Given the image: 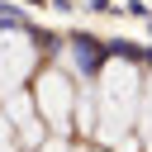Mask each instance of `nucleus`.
Segmentation results:
<instances>
[{"label":"nucleus","mask_w":152,"mask_h":152,"mask_svg":"<svg viewBox=\"0 0 152 152\" xmlns=\"http://www.w3.org/2000/svg\"><path fill=\"white\" fill-rule=\"evenodd\" d=\"M138 100H142V76L133 62L114 57L104 62L100 71V86H95V104H100V119H95V133L104 142H119L138 128Z\"/></svg>","instance_id":"1"},{"label":"nucleus","mask_w":152,"mask_h":152,"mask_svg":"<svg viewBox=\"0 0 152 152\" xmlns=\"http://www.w3.org/2000/svg\"><path fill=\"white\" fill-rule=\"evenodd\" d=\"M33 104H38V114L52 124V133L62 138V133L71 128V114H76V90H71V81H66L62 71H43L38 86H33Z\"/></svg>","instance_id":"2"},{"label":"nucleus","mask_w":152,"mask_h":152,"mask_svg":"<svg viewBox=\"0 0 152 152\" xmlns=\"http://www.w3.org/2000/svg\"><path fill=\"white\" fill-rule=\"evenodd\" d=\"M33 62H38L33 38L19 33V28H0V90H5V95H14V90L28 81Z\"/></svg>","instance_id":"3"},{"label":"nucleus","mask_w":152,"mask_h":152,"mask_svg":"<svg viewBox=\"0 0 152 152\" xmlns=\"http://www.w3.org/2000/svg\"><path fill=\"white\" fill-rule=\"evenodd\" d=\"M5 119L14 124L19 142H28V147H43V142H48V138H43V124H38V114H33V100H28L24 90L5 95Z\"/></svg>","instance_id":"4"},{"label":"nucleus","mask_w":152,"mask_h":152,"mask_svg":"<svg viewBox=\"0 0 152 152\" xmlns=\"http://www.w3.org/2000/svg\"><path fill=\"white\" fill-rule=\"evenodd\" d=\"M14 147H19V133H14V124L0 114V152H14Z\"/></svg>","instance_id":"5"},{"label":"nucleus","mask_w":152,"mask_h":152,"mask_svg":"<svg viewBox=\"0 0 152 152\" xmlns=\"http://www.w3.org/2000/svg\"><path fill=\"white\" fill-rule=\"evenodd\" d=\"M33 152H71V147H66L62 138H48V142H43V147H33Z\"/></svg>","instance_id":"6"}]
</instances>
